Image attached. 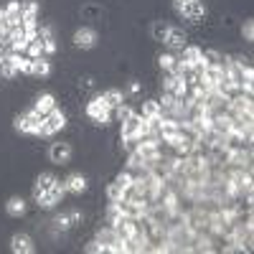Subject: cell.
<instances>
[{
	"instance_id": "1",
	"label": "cell",
	"mask_w": 254,
	"mask_h": 254,
	"mask_svg": "<svg viewBox=\"0 0 254 254\" xmlns=\"http://www.w3.org/2000/svg\"><path fill=\"white\" fill-rule=\"evenodd\" d=\"M44 115L41 112H36L33 107L31 110H26L23 115H18L15 117V130L18 132H23V135H38L41 132V125H44Z\"/></svg>"
},
{
	"instance_id": "2",
	"label": "cell",
	"mask_w": 254,
	"mask_h": 254,
	"mask_svg": "<svg viewBox=\"0 0 254 254\" xmlns=\"http://www.w3.org/2000/svg\"><path fill=\"white\" fill-rule=\"evenodd\" d=\"M64 127H66V115H64L59 107H54V110L46 115L44 125H41L38 137H54L56 132H61V130H64Z\"/></svg>"
},
{
	"instance_id": "3",
	"label": "cell",
	"mask_w": 254,
	"mask_h": 254,
	"mask_svg": "<svg viewBox=\"0 0 254 254\" xmlns=\"http://www.w3.org/2000/svg\"><path fill=\"white\" fill-rule=\"evenodd\" d=\"M84 112H87L89 120H94V122H99V125H110V120H112V110L104 104L102 94L94 97V99H89L87 107H84Z\"/></svg>"
},
{
	"instance_id": "4",
	"label": "cell",
	"mask_w": 254,
	"mask_h": 254,
	"mask_svg": "<svg viewBox=\"0 0 254 254\" xmlns=\"http://www.w3.org/2000/svg\"><path fill=\"white\" fill-rule=\"evenodd\" d=\"M176 10L186 18V20H198L206 15V5L201 3V0H193V3H183V0H176Z\"/></svg>"
},
{
	"instance_id": "5",
	"label": "cell",
	"mask_w": 254,
	"mask_h": 254,
	"mask_svg": "<svg viewBox=\"0 0 254 254\" xmlns=\"http://www.w3.org/2000/svg\"><path fill=\"white\" fill-rule=\"evenodd\" d=\"M97 41H99V36H97V31L89 28V26H81V28H76V33H74V44H76V49H81V51L94 49Z\"/></svg>"
},
{
	"instance_id": "6",
	"label": "cell",
	"mask_w": 254,
	"mask_h": 254,
	"mask_svg": "<svg viewBox=\"0 0 254 254\" xmlns=\"http://www.w3.org/2000/svg\"><path fill=\"white\" fill-rule=\"evenodd\" d=\"M163 44H165L168 49H171L173 54H178V51H183V49L188 46V36H186V31H183V28H171Z\"/></svg>"
},
{
	"instance_id": "7",
	"label": "cell",
	"mask_w": 254,
	"mask_h": 254,
	"mask_svg": "<svg viewBox=\"0 0 254 254\" xmlns=\"http://www.w3.org/2000/svg\"><path fill=\"white\" fill-rule=\"evenodd\" d=\"M49 158H51V163H56V165H66V163L71 160V145H69V142H54V145L49 147Z\"/></svg>"
},
{
	"instance_id": "8",
	"label": "cell",
	"mask_w": 254,
	"mask_h": 254,
	"mask_svg": "<svg viewBox=\"0 0 254 254\" xmlns=\"http://www.w3.org/2000/svg\"><path fill=\"white\" fill-rule=\"evenodd\" d=\"M140 122H142L140 112H132L130 117L122 122V127H120V140H125V137H137V132H140Z\"/></svg>"
},
{
	"instance_id": "9",
	"label": "cell",
	"mask_w": 254,
	"mask_h": 254,
	"mask_svg": "<svg viewBox=\"0 0 254 254\" xmlns=\"http://www.w3.org/2000/svg\"><path fill=\"white\" fill-rule=\"evenodd\" d=\"M10 249H13L15 254H33V252H36V244H33V239H31L28 234H13Z\"/></svg>"
},
{
	"instance_id": "10",
	"label": "cell",
	"mask_w": 254,
	"mask_h": 254,
	"mask_svg": "<svg viewBox=\"0 0 254 254\" xmlns=\"http://www.w3.org/2000/svg\"><path fill=\"white\" fill-rule=\"evenodd\" d=\"M38 0H20V18L23 23H38Z\"/></svg>"
},
{
	"instance_id": "11",
	"label": "cell",
	"mask_w": 254,
	"mask_h": 254,
	"mask_svg": "<svg viewBox=\"0 0 254 254\" xmlns=\"http://www.w3.org/2000/svg\"><path fill=\"white\" fill-rule=\"evenodd\" d=\"M5 214L13 216V219H20L26 214V198L23 196H10L8 203H5Z\"/></svg>"
},
{
	"instance_id": "12",
	"label": "cell",
	"mask_w": 254,
	"mask_h": 254,
	"mask_svg": "<svg viewBox=\"0 0 254 254\" xmlns=\"http://www.w3.org/2000/svg\"><path fill=\"white\" fill-rule=\"evenodd\" d=\"M64 183H66V190H69V193H74V196H79V193L87 190V178H84L81 173H71Z\"/></svg>"
},
{
	"instance_id": "13",
	"label": "cell",
	"mask_w": 254,
	"mask_h": 254,
	"mask_svg": "<svg viewBox=\"0 0 254 254\" xmlns=\"http://www.w3.org/2000/svg\"><path fill=\"white\" fill-rule=\"evenodd\" d=\"M51 74V61L46 56H38V59H31V76H49Z\"/></svg>"
},
{
	"instance_id": "14",
	"label": "cell",
	"mask_w": 254,
	"mask_h": 254,
	"mask_svg": "<svg viewBox=\"0 0 254 254\" xmlns=\"http://www.w3.org/2000/svg\"><path fill=\"white\" fill-rule=\"evenodd\" d=\"M10 64H13V69L18 71V74H31V59L26 56V54H10V56H5Z\"/></svg>"
},
{
	"instance_id": "15",
	"label": "cell",
	"mask_w": 254,
	"mask_h": 254,
	"mask_svg": "<svg viewBox=\"0 0 254 254\" xmlns=\"http://www.w3.org/2000/svg\"><path fill=\"white\" fill-rule=\"evenodd\" d=\"M54 107H56V97H54V94H49V92H46V94H41V97L36 99V104H33V110H36V112H41L44 117H46Z\"/></svg>"
},
{
	"instance_id": "16",
	"label": "cell",
	"mask_w": 254,
	"mask_h": 254,
	"mask_svg": "<svg viewBox=\"0 0 254 254\" xmlns=\"http://www.w3.org/2000/svg\"><path fill=\"white\" fill-rule=\"evenodd\" d=\"M102 99H104V104H107L110 110H115V107H120V104L125 102V92L117 89V87H112L107 92H102Z\"/></svg>"
},
{
	"instance_id": "17",
	"label": "cell",
	"mask_w": 254,
	"mask_h": 254,
	"mask_svg": "<svg viewBox=\"0 0 254 254\" xmlns=\"http://www.w3.org/2000/svg\"><path fill=\"white\" fill-rule=\"evenodd\" d=\"M178 56H181L183 61H188V66H193L196 61L203 59V49H198V46H193V44H188L183 51H178Z\"/></svg>"
},
{
	"instance_id": "18",
	"label": "cell",
	"mask_w": 254,
	"mask_h": 254,
	"mask_svg": "<svg viewBox=\"0 0 254 254\" xmlns=\"http://www.w3.org/2000/svg\"><path fill=\"white\" fill-rule=\"evenodd\" d=\"M33 198H36L38 208H54L59 203V198L51 193V190H33Z\"/></svg>"
},
{
	"instance_id": "19",
	"label": "cell",
	"mask_w": 254,
	"mask_h": 254,
	"mask_svg": "<svg viewBox=\"0 0 254 254\" xmlns=\"http://www.w3.org/2000/svg\"><path fill=\"white\" fill-rule=\"evenodd\" d=\"M160 115H163V112H160L158 99H145V102H142V107H140V117L153 120V117H160Z\"/></svg>"
},
{
	"instance_id": "20",
	"label": "cell",
	"mask_w": 254,
	"mask_h": 254,
	"mask_svg": "<svg viewBox=\"0 0 254 254\" xmlns=\"http://www.w3.org/2000/svg\"><path fill=\"white\" fill-rule=\"evenodd\" d=\"M158 104H160V112H163V115H173V107H176V94L163 92V94H160V99H158Z\"/></svg>"
},
{
	"instance_id": "21",
	"label": "cell",
	"mask_w": 254,
	"mask_h": 254,
	"mask_svg": "<svg viewBox=\"0 0 254 254\" xmlns=\"http://www.w3.org/2000/svg\"><path fill=\"white\" fill-rule=\"evenodd\" d=\"M168 31H171V26H168L165 20H155V23H153V28H150L153 38H155V41H160V44H163V41H165Z\"/></svg>"
},
{
	"instance_id": "22",
	"label": "cell",
	"mask_w": 254,
	"mask_h": 254,
	"mask_svg": "<svg viewBox=\"0 0 254 254\" xmlns=\"http://www.w3.org/2000/svg\"><path fill=\"white\" fill-rule=\"evenodd\" d=\"M56 181H59V178H56L54 173H41V176L36 178V188H33V190H49Z\"/></svg>"
},
{
	"instance_id": "23",
	"label": "cell",
	"mask_w": 254,
	"mask_h": 254,
	"mask_svg": "<svg viewBox=\"0 0 254 254\" xmlns=\"http://www.w3.org/2000/svg\"><path fill=\"white\" fill-rule=\"evenodd\" d=\"M26 56H28V59H38V56H44V41H41V38H33V41H28Z\"/></svg>"
},
{
	"instance_id": "24",
	"label": "cell",
	"mask_w": 254,
	"mask_h": 254,
	"mask_svg": "<svg viewBox=\"0 0 254 254\" xmlns=\"http://www.w3.org/2000/svg\"><path fill=\"white\" fill-rule=\"evenodd\" d=\"M176 59H178V54H173V51L160 54V56H158V66H160L163 71H171V69H173V64H176Z\"/></svg>"
},
{
	"instance_id": "25",
	"label": "cell",
	"mask_w": 254,
	"mask_h": 254,
	"mask_svg": "<svg viewBox=\"0 0 254 254\" xmlns=\"http://www.w3.org/2000/svg\"><path fill=\"white\" fill-rule=\"evenodd\" d=\"M132 112H135V110L130 107V104H127V102H122V104H120V107H115V110H112V117H115L117 122H125V120H127V117H130Z\"/></svg>"
},
{
	"instance_id": "26",
	"label": "cell",
	"mask_w": 254,
	"mask_h": 254,
	"mask_svg": "<svg viewBox=\"0 0 254 254\" xmlns=\"http://www.w3.org/2000/svg\"><path fill=\"white\" fill-rule=\"evenodd\" d=\"M122 198H125V188L117 186V183H110L107 186V201L115 203V201H122Z\"/></svg>"
},
{
	"instance_id": "27",
	"label": "cell",
	"mask_w": 254,
	"mask_h": 254,
	"mask_svg": "<svg viewBox=\"0 0 254 254\" xmlns=\"http://www.w3.org/2000/svg\"><path fill=\"white\" fill-rule=\"evenodd\" d=\"M18 71L13 69V64L8 61V59H0V76H3V79H13Z\"/></svg>"
},
{
	"instance_id": "28",
	"label": "cell",
	"mask_w": 254,
	"mask_h": 254,
	"mask_svg": "<svg viewBox=\"0 0 254 254\" xmlns=\"http://www.w3.org/2000/svg\"><path fill=\"white\" fill-rule=\"evenodd\" d=\"M115 183H117V186H122V188H130V186L135 183V178H132V173H130V171H127V168H125V171H122V173H120V176L115 178Z\"/></svg>"
},
{
	"instance_id": "29",
	"label": "cell",
	"mask_w": 254,
	"mask_h": 254,
	"mask_svg": "<svg viewBox=\"0 0 254 254\" xmlns=\"http://www.w3.org/2000/svg\"><path fill=\"white\" fill-rule=\"evenodd\" d=\"M54 226H56L59 231H66V229H71V219H69V214H61V216H56V219H54Z\"/></svg>"
},
{
	"instance_id": "30",
	"label": "cell",
	"mask_w": 254,
	"mask_h": 254,
	"mask_svg": "<svg viewBox=\"0 0 254 254\" xmlns=\"http://www.w3.org/2000/svg\"><path fill=\"white\" fill-rule=\"evenodd\" d=\"M41 41H44V56L49 59V56H54L56 54V38H41Z\"/></svg>"
},
{
	"instance_id": "31",
	"label": "cell",
	"mask_w": 254,
	"mask_h": 254,
	"mask_svg": "<svg viewBox=\"0 0 254 254\" xmlns=\"http://www.w3.org/2000/svg\"><path fill=\"white\" fill-rule=\"evenodd\" d=\"M242 36L247 41H254V20H244V26H242Z\"/></svg>"
},
{
	"instance_id": "32",
	"label": "cell",
	"mask_w": 254,
	"mask_h": 254,
	"mask_svg": "<svg viewBox=\"0 0 254 254\" xmlns=\"http://www.w3.org/2000/svg\"><path fill=\"white\" fill-rule=\"evenodd\" d=\"M84 252H89V254H97V252H104V247H102V244H99V242L94 239V242H89L87 247H84Z\"/></svg>"
},
{
	"instance_id": "33",
	"label": "cell",
	"mask_w": 254,
	"mask_h": 254,
	"mask_svg": "<svg viewBox=\"0 0 254 254\" xmlns=\"http://www.w3.org/2000/svg\"><path fill=\"white\" fill-rule=\"evenodd\" d=\"M69 219H71V226L81 224V211H79V208H71V211H69Z\"/></svg>"
},
{
	"instance_id": "34",
	"label": "cell",
	"mask_w": 254,
	"mask_h": 254,
	"mask_svg": "<svg viewBox=\"0 0 254 254\" xmlns=\"http://www.w3.org/2000/svg\"><path fill=\"white\" fill-rule=\"evenodd\" d=\"M130 94H140V81H130Z\"/></svg>"
},
{
	"instance_id": "35",
	"label": "cell",
	"mask_w": 254,
	"mask_h": 254,
	"mask_svg": "<svg viewBox=\"0 0 254 254\" xmlns=\"http://www.w3.org/2000/svg\"><path fill=\"white\" fill-rule=\"evenodd\" d=\"M183 3H193V0H183Z\"/></svg>"
}]
</instances>
